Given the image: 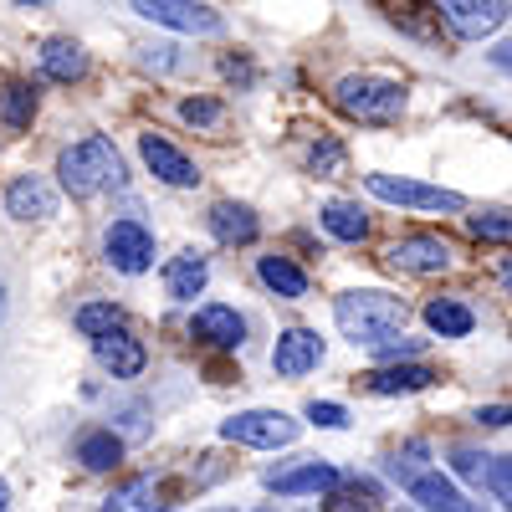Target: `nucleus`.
I'll list each match as a JSON object with an SVG mask.
<instances>
[{"mask_svg":"<svg viewBox=\"0 0 512 512\" xmlns=\"http://www.w3.org/2000/svg\"><path fill=\"white\" fill-rule=\"evenodd\" d=\"M333 318H338V328H344V338H354V344H364V349H379V344H390V338L405 333L410 308H405V297H395V292L364 287V292L338 297Z\"/></svg>","mask_w":512,"mask_h":512,"instance_id":"1","label":"nucleus"},{"mask_svg":"<svg viewBox=\"0 0 512 512\" xmlns=\"http://www.w3.org/2000/svg\"><path fill=\"white\" fill-rule=\"evenodd\" d=\"M118 175H123V159H118L113 139H103V134H88L82 144H67L57 154V180L72 200H88V195L118 185Z\"/></svg>","mask_w":512,"mask_h":512,"instance_id":"2","label":"nucleus"},{"mask_svg":"<svg viewBox=\"0 0 512 512\" xmlns=\"http://www.w3.org/2000/svg\"><path fill=\"white\" fill-rule=\"evenodd\" d=\"M333 103L359 123H395L405 113V82L374 77V72H349L333 82Z\"/></svg>","mask_w":512,"mask_h":512,"instance_id":"3","label":"nucleus"},{"mask_svg":"<svg viewBox=\"0 0 512 512\" xmlns=\"http://www.w3.org/2000/svg\"><path fill=\"white\" fill-rule=\"evenodd\" d=\"M297 436H303V425L282 410H241V415L221 420V441H236L251 451H277V446H292Z\"/></svg>","mask_w":512,"mask_h":512,"instance_id":"4","label":"nucleus"},{"mask_svg":"<svg viewBox=\"0 0 512 512\" xmlns=\"http://www.w3.org/2000/svg\"><path fill=\"white\" fill-rule=\"evenodd\" d=\"M364 190L384 205H405V210H466L456 190L425 185V180H400V175H364Z\"/></svg>","mask_w":512,"mask_h":512,"instance_id":"5","label":"nucleus"},{"mask_svg":"<svg viewBox=\"0 0 512 512\" xmlns=\"http://www.w3.org/2000/svg\"><path fill=\"white\" fill-rule=\"evenodd\" d=\"M128 11L144 16V21H154V26L185 31V36H210V31H221V11H216V6H195V0H134Z\"/></svg>","mask_w":512,"mask_h":512,"instance_id":"6","label":"nucleus"},{"mask_svg":"<svg viewBox=\"0 0 512 512\" xmlns=\"http://www.w3.org/2000/svg\"><path fill=\"white\" fill-rule=\"evenodd\" d=\"M103 256H108L113 272L139 277V272L154 267V231L139 226V221H113L108 236H103Z\"/></svg>","mask_w":512,"mask_h":512,"instance_id":"7","label":"nucleus"},{"mask_svg":"<svg viewBox=\"0 0 512 512\" xmlns=\"http://www.w3.org/2000/svg\"><path fill=\"white\" fill-rule=\"evenodd\" d=\"M441 16H446V26L461 41H482V36H492L512 16V6H507V0H446Z\"/></svg>","mask_w":512,"mask_h":512,"instance_id":"8","label":"nucleus"},{"mask_svg":"<svg viewBox=\"0 0 512 512\" xmlns=\"http://www.w3.org/2000/svg\"><path fill=\"white\" fill-rule=\"evenodd\" d=\"M384 256H390L395 272H415V277H436V272H446V267L456 262V251H451L441 236H405V241H395Z\"/></svg>","mask_w":512,"mask_h":512,"instance_id":"9","label":"nucleus"},{"mask_svg":"<svg viewBox=\"0 0 512 512\" xmlns=\"http://www.w3.org/2000/svg\"><path fill=\"white\" fill-rule=\"evenodd\" d=\"M139 154H144V164H149V175L154 180H164V185H175V190H190V185H200V169H195V159H185L169 139H159V134H139Z\"/></svg>","mask_w":512,"mask_h":512,"instance_id":"10","label":"nucleus"},{"mask_svg":"<svg viewBox=\"0 0 512 512\" xmlns=\"http://www.w3.org/2000/svg\"><path fill=\"white\" fill-rule=\"evenodd\" d=\"M323 364V338L313 328H287L277 333V349H272V369L282 379H303L308 369Z\"/></svg>","mask_w":512,"mask_h":512,"instance_id":"11","label":"nucleus"},{"mask_svg":"<svg viewBox=\"0 0 512 512\" xmlns=\"http://www.w3.org/2000/svg\"><path fill=\"white\" fill-rule=\"evenodd\" d=\"M6 210L16 221H47V216H57V190L41 175H16L6 185Z\"/></svg>","mask_w":512,"mask_h":512,"instance_id":"12","label":"nucleus"},{"mask_svg":"<svg viewBox=\"0 0 512 512\" xmlns=\"http://www.w3.org/2000/svg\"><path fill=\"white\" fill-rule=\"evenodd\" d=\"M190 333L200 338V344H210V349H241V338H246V318H241L236 308H226V303H205V308L195 313Z\"/></svg>","mask_w":512,"mask_h":512,"instance_id":"13","label":"nucleus"},{"mask_svg":"<svg viewBox=\"0 0 512 512\" xmlns=\"http://www.w3.org/2000/svg\"><path fill=\"white\" fill-rule=\"evenodd\" d=\"M93 354H98V364L113 374V379H134V374H144V364H149V354H144V344L128 328H118V333H108V338H98L93 344Z\"/></svg>","mask_w":512,"mask_h":512,"instance_id":"14","label":"nucleus"},{"mask_svg":"<svg viewBox=\"0 0 512 512\" xmlns=\"http://www.w3.org/2000/svg\"><path fill=\"white\" fill-rule=\"evenodd\" d=\"M267 487L277 497H303V492H338L344 477H338L328 461H308V466H292V472H272Z\"/></svg>","mask_w":512,"mask_h":512,"instance_id":"15","label":"nucleus"},{"mask_svg":"<svg viewBox=\"0 0 512 512\" xmlns=\"http://www.w3.org/2000/svg\"><path fill=\"white\" fill-rule=\"evenodd\" d=\"M210 231H216V241H226V246H251L256 236H262V221H256L251 205L216 200L210 205Z\"/></svg>","mask_w":512,"mask_h":512,"instance_id":"16","label":"nucleus"},{"mask_svg":"<svg viewBox=\"0 0 512 512\" xmlns=\"http://www.w3.org/2000/svg\"><path fill=\"white\" fill-rule=\"evenodd\" d=\"M441 374L431 364H390V369H374L364 374V384L374 395H415V390H431Z\"/></svg>","mask_w":512,"mask_h":512,"instance_id":"17","label":"nucleus"},{"mask_svg":"<svg viewBox=\"0 0 512 512\" xmlns=\"http://www.w3.org/2000/svg\"><path fill=\"white\" fill-rule=\"evenodd\" d=\"M205 282H210V267H205L200 251H180L175 262L164 267V292L175 297V303H195L205 292Z\"/></svg>","mask_w":512,"mask_h":512,"instance_id":"18","label":"nucleus"},{"mask_svg":"<svg viewBox=\"0 0 512 512\" xmlns=\"http://www.w3.org/2000/svg\"><path fill=\"white\" fill-rule=\"evenodd\" d=\"M410 502H420L425 512H482L477 502H466V497L456 492V482H446L441 472L415 477V482H410Z\"/></svg>","mask_w":512,"mask_h":512,"instance_id":"19","label":"nucleus"},{"mask_svg":"<svg viewBox=\"0 0 512 512\" xmlns=\"http://www.w3.org/2000/svg\"><path fill=\"white\" fill-rule=\"evenodd\" d=\"M41 72L52 82H77V77H88V52L67 36H52V41H41Z\"/></svg>","mask_w":512,"mask_h":512,"instance_id":"20","label":"nucleus"},{"mask_svg":"<svg viewBox=\"0 0 512 512\" xmlns=\"http://www.w3.org/2000/svg\"><path fill=\"white\" fill-rule=\"evenodd\" d=\"M425 328H431L436 338H466L477 328V313L466 308V303H456V297H436V303H425Z\"/></svg>","mask_w":512,"mask_h":512,"instance_id":"21","label":"nucleus"},{"mask_svg":"<svg viewBox=\"0 0 512 512\" xmlns=\"http://www.w3.org/2000/svg\"><path fill=\"white\" fill-rule=\"evenodd\" d=\"M256 277H262L277 297H308V272L292 262V256H262L256 262Z\"/></svg>","mask_w":512,"mask_h":512,"instance_id":"22","label":"nucleus"},{"mask_svg":"<svg viewBox=\"0 0 512 512\" xmlns=\"http://www.w3.org/2000/svg\"><path fill=\"white\" fill-rule=\"evenodd\" d=\"M98 512H164V502H159V482H154V477L123 482V487H113V497H108Z\"/></svg>","mask_w":512,"mask_h":512,"instance_id":"23","label":"nucleus"},{"mask_svg":"<svg viewBox=\"0 0 512 512\" xmlns=\"http://www.w3.org/2000/svg\"><path fill=\"white\" fill-rule=\"evenodd\" d=\"M318 221H323V231L338 236V241H364V236H369V216H364L354 200H328Z\"/></svg>","mask_w":512,"mask_h":512,"instance_id":"24","label":"nucleus"},{"mask_svg":"<svg viewBox=\"0 0 512 512\" xmlns=\"http://www.w3.org/2000/svg\"><path fill=\"white\" fill-rule=\"evenodd\" d=\"M77 461L88 466V472H113V466L123 461V441L113 431H88L77 441Z\"/></svg>","mask_w":512,"mask_h":512,"instance_id":"25","label":"nucleus"},{"mask_svg":"<svg viewBox=\"0 0 512 512\" xmlns=\"http://www.w3.org/2000/svg\"><path fill=\"white\" fill-rule=\"evenodd\" d=\"M72 323H77L82 338H93V344H98V338H108V333L123 328V313H118L113 303H82V308L72 313Z\"/></svg>","mask_w":512,"mask_h":512,"instance_id":"26","label":"nucleus"},{"mask_svg":"<svg viewBox=\"0 0 512 512\" xmlns=\"http://www.w3.org/2000/svg\"><path fill=\"white\" fill-rule=\"evenodd\" d=\"M31 113H36V88L11 82V88L0 93V118H6L11 128H31Z\"/></svg>","mask_w":512,"mask_h":512,"instance_id":"27","label":"nucleus"},{"mask_svg":"<svg viewBox=\"0 0 512 512\" xmlns=\"http://www.w3.org/2000/svg\"><path fill=\"white\" fill-rule=\"evenodd\" d=\"M374 502H379V492L369 482H354V487L328 492V507L323 512H374Z\"/></svg>","mask_w":512,"mask_h":512,"instance_id":"28","label":"nucleus"},{"mask_svg":"<svg viewBox=\"0 0 512 512\" xmlns=\"http://www.w3.org/2000/svg\"><path fill=\"white\" fill-rule=\"evenodd\" d=\"M308 169H313V175H338V169H344V144H338L333 134H318V144L308 149Z\"/></svg>","mask_w":512,"mask_h":512,"instance_id":"29","label":"nucleus"},{"mask_svg":"<svg viewBox=\"0 0 512 512\" xmlns=\"http://www.w3.org/2000/svg\"><path fill=\"white\" fill-rule=\"evenodd\" d=\"M451 466H456V477H461V482L487 487V466H492V456H487V451H472V446H456V451H451Z\"/></svg>","mask_w":512,"mask_h":512,"instance_id":"30","label":"nucleus"},{"mask_svg":"<svg viewBox=\"0 0 512 512\" xmlns=\"http://www.w3.org/2000/svg\"><path fill=\"white\" fill-rule=\"evenodd\" d=\"M466 231L477 241H512V216L507 210H482V216H466Z\"/></svg>","mask_w":512,"mask_h":512,"instance_id":"31","label":"nucleus"},{"mask_svg":"<svg viewBox=\"0 0 512 512\" xmlns=\"http://www.w3.org/2000/svg\"><path fill=\"white\" fill-rule=\"evenodd\" d=\"M425 456H431V451H425V441H410L405 451L390 456V477H400V482L410 487L415 477H425V472H420V461H425Z\"/></svg>","mask_w":512,"mask_h":512,"instance_id":"32","label":"nucleus"},{"mask_svg":"<svg viewBox=\"0 0 512 512\" xmlns=\"http://www.w3.org/2000/svg\"><path fill=\"white\" fill-rule=\"evenodd\" d=\"M487 492L512 512V456H492V466H487Z\"/></svg>","mask_w":512,"mask_h":512,"instance_id":"33","label":"nucleus"},{"mask_svg":"<svg viewBox=\"0 0 512 512\" xmlns=\"http://www.w3.org/2000/svg\"><path fill=\"white\" fill-rule=\"evenodd\" d=\"M180 118H185L190 128H216V123H221V103H216V98H185V103H180Z\"/></svg>","mask_w":512,"mask_h":512,"instance_id":"34","label":"nucleus"},{"mask_svg":"<svg viewBox=\"0 0 512 512\" xmlns=\"http://www.w3.org/2000/svg\"><path fill=\"white\" fill-rule=\"evenodd\" d=\"M308 420L323 425V431H344V425H349V410L333 405V400H313V405H308Z\"/></svg>","mask_w":512,"mask_h":512,"instance_id":"35","label":"nucleus"},{"mask_svg":"<svg viewBox=\"0 0 512 512\" xmlns=\"http://www.w3.org/2000/svg\"><path fill=\"white\" fill-rule=\"evenodd\" d=\"M374 354H379L384 364H400V359H415V354H420V338H405V333H400V338H390V344H379Z\"/></svg>","mask_w":512,"mask_h":512,"instance_id":"36","label":"nucleus"},{"mask_svg":"<svg viewBox=\"0 0 512 512\" xmlns=\"http://www.w3.org/2000/svg\"><path fill=\"white\" fill-rule=\"evenodd\" d=\"M477 425H492V431H497V425H512V405H482Z\"/></svg>","mask_w":512,"mask_h":512,"instance_id":"37","label":"nucleus"},{"mask_svg":"<svg viewBox=\"0 0 512 512\" xmlns=\"http://www.w3.org/2000/svg\"><path fill=\"white\" fill-rule=\"evenodd\" d=\"M487 57H492V67H502V72H512V36L502 41V47H492Z\"/></svg>","mask_w":512,"mask_h":512,"instance_id":"38","label":"nucleus"},{"mask_svg":"<svg viewBox=\"0 0 512 512\" xmlns=\"http://www.w3.org/2000/svg\"><path fill=\"white\" fill-rule=\"evenodd\" d=\"M0 512H11V487L0 482Z\"/></svg>","mask_w":512,"mask_h":512,"instance_id":"39","label":"nucleus"},{"mask_svg":"<svg viewBox=\"0 0 512 512\" xmlns=\"http://www.w3.org/2000/svg\"><path fill=\"white\" fill-rule=\"evenodd\" d=\"M502 277H507V282H512V262H502Z\"/></svg>","mask_w":512,"mask_h":512,"instance_id":"40","label":"nucleus"},{"mask_svg":"<svg viewBox=\"0 0 512 512\" xmlns=\"http://www.w3.org/2000/svg\"><path fill=\"white\" fill-rule=\"evenodd\" d=\"M210 512H231V507H210Z\"/></svg>","mask_w":512,"mask_h":512,"instance_id":"41","label":"nucleus"},{"mask_svg":"<svg viewBox=\"0 0 512 512\" xmlns=\"http://www.w3.org/2000/svg\"><path fill=\"white\" fill-rule=\"evenodd\" d=\"M262 512H272V507H262Z\"/></svg>","mask_w":512,"mask_h":512,"instance_id":"42","label":"nucleus"}]
</instances>
